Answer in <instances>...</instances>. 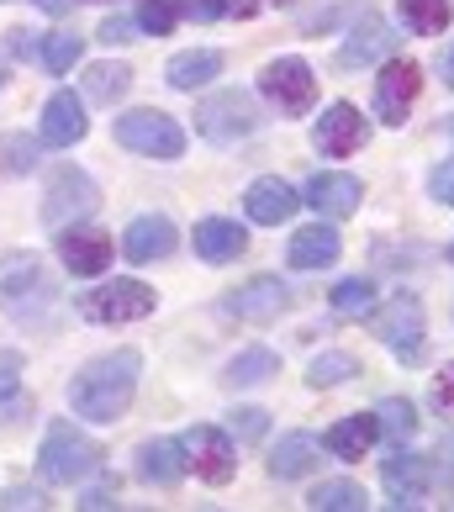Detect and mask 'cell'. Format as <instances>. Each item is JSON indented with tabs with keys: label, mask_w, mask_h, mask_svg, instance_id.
<instances>
[{
	"label": "cell",
	"mask_w": 454,
	"mask_h": 512,
	"mask_svg": "<svg viewBox=\"0 0 454 512\" xmlns=\"http://www.w3.org/2000/svg\"><path fill=\"white\" fill-rule=\"evenodd\" d=\"M138 370H143L138 349H117V354L90 359L69 386V407L80 417H90V423H111V417L127 412L132 391H138Z\"/></svg>",
	"instance_id": "obj_1"
},
{
	"label": "cell",
	"mask_w": 454,
	"mask_h": 512,
	"mask_svg": "<svg viewBox=\"0 0 454 512\" xmlns=\"http://www.w3.org/2000/svg\"><path fill=\"white\" fill-rule=\"evenodd\" d=\"M0 307L27 328H48L59 317V286H53V275L43 270L37 254H11L0 264Z\"/></svg>",
	"instance_id": "obj_2"
},
{
	"label": "cell",
	"mask_w": 454,
	"mask_h": 512,
	"mask_svg": "<svg viewBox=\"0 0 454 512\" xmlns=\"http://www.w3.org/2000/svg\"><path fill=\"white\" fill-rule=\"evenodd\" d=\"M101 444L90 439V433L69 428V423H53L43 449H37V470H43V481L53 486H69V481H85L90 470H101Z\"/></svg>",
	"instance_id": "obj_3"
},
{
	"label": "cell",
	"mask_w": 454,
	"mask_h": 512,
	"mask_svg": "<svg viewBox=\"0 0 454 512\" xmlns=\"http://www.w3.org/2000/svg\"><path fill=\"white\" fill-rule=\"evenodd\" d=\"M259 127V111H254V96H243V90H222V96H206L196 106V132L212 143H243L254 138Z\"/></svg>",
	"instance_id": "obj_4"
},
{
	"label": "cell",
	"mask_w": 454,
	"mask_h": 512,
	"mask_svg": "<svg viewBox=\"0 0 454 512\" xmlns=\"http://www.w3.org/2000/svg\"><path fill=\"white\" fill-rule=\"evenodd\" d=\"M117 143L132 148V154H148V159H180L185 154V132L164 111H127L117 122Z\"/></svg>",
	"instance_id": "obj_5"
},
{
	"label": "cell",
	"mask_w": 454,
	"mask_h": 512,
	"mask_svg": "<svg viewBox=\"0 0 454 512\" xmlns=\"http://www.w3.org/2000/svg\"><path fill=\"white\" fill-rule=\"evenodd\" d=\"M370 328H375V338H381L396 359H418V354H423V333H428V328H423V301L407 296V291L391 296L386 307L375 312Z\"/></svg>",
	"instance_id": "obj_6"
},
{
	"label": "cell",
	"mask_w": 454,
	"mask_h": 512,
	"mask_svg": "<svg viewBox=\"0 0 454 512\" xmlns=\"http://www.w3.org/2000/svg\"><path fill=\"white\" fill-rule=\"evenodd\" d=\"M101 206V191H96V180L85 175V169H59V175L48 180V191H43V222L48 227H64L74 217H90Z\"/></svg>",
	"instance_id": "obj_7"
},
{
	"label": "cell",
	"mask_w": 454,
	"mask_h": 512,
	"mask_svg": "<svg viewBox=\"0 0 454 512\" xmlns=\"http://www.w3.org/2000/svg\"><path fill=\"white\" fill-rule=\"evenodd\" d=\"M259 90H264V96H270L280 111H291V117H301V111L317 101V80H312V69L301 64V59H275V64H264Z\"/></svg>",
	"instance_id": "obj_8"
},
{
	"label": "cell",
	"mask_w": 454,
	"mask_h": 512,
	"mask_svg": "<svg viewBox=\"0 0 454 512\" xmlns=\"http://www.w3.org/2000/svg\"><path fill=\"white\" fill-rule=\"evenodd\" d=\"M418 90H423V69L412 59H391L381 69V80H375V111H381V122L402 127L412 101H418Z\"/></svg>",
	"instance_id": "obj_9"
},
{
	"label": "cell",
	"mask_w": 454,
	"mask_h": 512,
	"mask_svg": "<svg viewBox=\"0 0 454 512\" xmlns=\"http://www.w3.org/2000/svg\"><path fill=\"white\" fill-rule=\"evenodd\" d=\"M185 460H191V470L201 481H212V486H227L233 481V465H238L233 460V439H227L222 428H212V423L185 433Z\"/></svg>",
	"instance_id": "obj_10"
},
{
	"label": "cell",
	"mask_w": 454,
	"mask_h": 512,
	"mask_svg": "<svg viewBox=\"0 0 454 512\" xmlns=\"http://www.w3.org/2000/svg\"><path fill=\"white\" fill-rule=\"evenodd\" d=\"M85 312L96 322H138V317L154 312V291H148L143 280H111V286L90 291Z\"/></svg>",
	"instance_id": "obj_11"
},
{
	"label": "cell",
	"mask_w": 454,
	"mask_h": 512,
	"mask_svg": "<svg viewBox=\"0 0 454 512\" xmlns=\"http://www.w3.org/2000/svg\"><path fill=\"white\" fill-rule=\"evenodd\" d=\"M312 143H317V154H328V159H349L359 143H365V117L349 106V101H338L323 111V122L312 127Z\"/></svg>",
	"instance_id": "obj_12"
},
{
	"label": "cell",
	"mask_w": 454,
	"mask_h": 512,
	"mask_svg": "<svg viewBox=\"0 0 454 512\" xmlns=\"http://www.w3.org/2000/svg\"><path fill=\"white\" fill-rule=\"evenodd\" d=\"M233 317H243V322H270V317H280L291 307V286L286 280H275V275H259V280H249L243 291H233L222 301Z\"/></svg>",
	"instance_id": "obj_13"
},
{
	"label": "cell",
	"mask_w": 454,
	"mask_h": 512,
	"mask_svg": "<svg viewBox=\"0 0 454 512\" xmlns=\"http://www.w3.org/2000/svg\"><path fill=\"white\" fill-rule=\"evenodd\" d=\"M381 481H386V497L396 507H418L423 491H428V465L418 460V454H407L402 444H396V454L381 465Z\"/></svg>",
	"instance_id": "obj_14"
},
{
	"label": "cell",
	"mask_w": 454,
	"mask_h": 512,
	"mask_svg": "<svg viewBox=\"0 0 454 512\" xmlns=\"http://www.w3.org/2000/svg\"><path fill=\"white\" fill-rule=\"evenodd\" d=\"M59 259L69 275H101L111 264V238L106 233H90V227H69L59 238Z\"/></svg>",
	"instance_id": "obj_15"
},
{
	"label": "cell",
	"mask_w": 454,
	"mask_h": 512,
	"mask_svg": "<svg viewBox=\"0 0 454 512\" xmlns=\"http://www.w3.org/2000/svg\"><path fill=\"white\" fill-rule=\"evenodd\" d=\"M48 148H69V143H80L85 138V106L80 96H69V90H59L48 106H43V132H37Z\"/></svg>",
	"instance_id": "obj_16"
},
{
	"label": "cell",
	"mask_w": 454,
	"mask_h": 512,
	"mask_svg": "<svg viewBox=\"0 0 454 512\" xmlns=\"http://www.w3.org/2000/svg\"><path fill=\"white\" fill-rule=\"evenodd\" d=\"M169 249H175V222H169V217H138L127 227V238H122V254L132 264H154Z\"/></svg>",
	"instance_id": "obj_17"
},
{
	"label": "cell",
	"mask_w": 454,
	"mask_h": 512,
	"mask_svg": "<svg viewBox=\"0 0 454 512\" xmlns=\"http://www.w3.org/2000/svg\"><path fill=\"white\" fill-rule=\"evenodd\" d=\"M185 470H191V460H185V444H175V439H154L138 449V476L154 486H180Z\"/></svg>",
	"instance_id": "obj_18"
},
{
	"label": "cell",
	"mask_w": 454,
	"mask_h": 512,
	"mask_svg": "<svg viewBox=\"0 0 454 512\" xmlns=\"http://www.w3.org/2000/svg\"><path fill=\"white\" fill-rule=\"evenodd\" d=\"M243 249H249V233H243L238 222H227V217H206L196 227V254L206 264H227V259H238Z\"/></svg>",
	"instance_id": "obj_19"
},
{
	"label": "cell",
	"mask_w": 454,
	"mask_h": 512,
	"mask_svg": "<svg viewBox=\"0 0 454 512\" xmlns=\"http://www.w3.org/2000/svg\"><path fill=\"white\" fill-rule=\"evenodd\" d=\"M381 439V428H375V412H359V417H344V423H333L323 433V449L338 454V460H365V449Z\"/></svg>",
	"instance_id": "obj_20"
},
{
	"label": "cell",
	"mask_w": 454,
	"mask_h": 512,
	"mask_svg": "<svg viewBox=\"0 0 454 512\" xmlns=\"http://www.w3.org/2000/svg\"><path fill=\"white\" fill-rule=\"evenodd\" d=\"M317 460H323V449H317L312 433H291V439H280L275 454H270V476L275 481H301L317 470Z\"/></svg>",
	"instance_id": "obj_21"
},
{
	"label": "cell",
	"mask_w": 454,
	"mask_h": 512,
	"mask_svg": "<svg viewBox=\"0 0 454 512\" xmlns=\"http://www.w3.org/2000/svg\"><path fill=\"white\" fill-rule=\"evenodd\" d=\"M243 206H249V217L254 222H264V227H275V222H286L291 212H296V191L286 180H254L249 185V196H243Z\"/></svg>",
	"instance_id": "obj_22"
},
{
	"label": "cell",
	"mask_w": 454,
	"mask_h": 512,
	"mask_svg": "<svg viewBox=\"0 0 454 512\" xmlns=\"http://www.w3.org/2000/svg\"><path fill=\"white\" fill-rule=\"evenodd\" d=\"M338 249H344V243H338L333 227L312 222V227H301V233L291 238V264H296V270H323V264L338 259Z\"/></svg>",
	"instance_id": "obj_23"
},
{
	"label": "cell",
	"mask_w": 454,
	"mask_h": 512,
	"mask_svg": "<svg viewBox=\"0 0 454 512\" xmlns=\"http://www.w3.org/2000/svg\"><path fill=\"white\" fill-rule=\"evenodd\" d=\"M359 180L354 175H312L307 185V201L317 206V212H328V217H349L354 206H359Z\"/></svg>",
	"instance_id": "obj_24"
},
{
	"label": "cell",
	"mask_w": 454,
	"mask_h": 512,
	"mask_svg": "<svg viewBox=\"0 0 454 512\" xmlns=\"http://www.w3.org/2000/svg\"><path fill=\"white\" fill-rule=\"evenodd\" d=\"M222 74V53L212 48H196V53H175L169 59V85L175 90H196V85H212Z\"/></svg>",
	"instance_id": "obj_25"
},
{
	"label": "cell",
	"mask_w": 454,
	"mask_h": 512,
	"mask_svg": "<svg viewBox=\"0 0 454 512\" xmlns=\"http://www.w3.org/2000/svg\"><path fill=\"white\" fill-rule=\"evenodd\" d=\"M391 27L381 22V16H365V22L354 27V37L344 43V64H370V59H381V53H391Z\"/></svg>",
	"instance_id": "obj_26"
},
{
	"label": "cell",
	"mask_w": 454,
	"mask_h": 512,
	"mask_svg": "<svg viewBox=\"0 0 454 512\" xmlns=\"http://www.w3.org/2000/svg\"><path fill=\"white\" fill-rule=\"evenodd\" d=\"M127 85H132V69H127V64H96V69L85 74V96L96 101V106L122 101V96H127Z\"/></svg>",
	"instance_id": "obj_27"
},
{
	"label": "cell",
	"mask_w": 454,
	"mask_h": 512,
	"mask_svg": "<svg viewBox=\"0 0 454 512\" xmlns=\"http://www.w3.org/2000/svg\"><path fill=\"white\" fill-rule=\"evenodd\" d=\"M375 428H381V439L407 444L412 428H418V412H412V402H402V396H386V402L375 407Z\"/></svg>",
	"instance_id": "obj_28"
},
{
	"label": "cell",
	"mask_w": 454,
	"mask_h": 512,
	"mask_svg": "<svg viewBox=\"0 0 454 512\" xmlns=\"http://www.w3.org/2000/svg\"><path fill=\"white\" fill-rule=\"evenodd\" d=\"M307 507L312 512H359V507H365V491H359L354 481H323L307 497Z\"/></svg>",
	"instance_id": "obj_29"
},
{
	"label": "cell",
	"mask_w": 454,
	"mask_h": 512,
	"mask_svg": "<svg viewBox=\"0 0 454 512\" xmlns=\"http://www.w3.org/2000/svg\"><path fill=\"white\" fill-rule=\"evenodd\" d=\"M275 370H280V359L270 349H243L233 365H227V381L233 386H259V381H270Z\"/></svg>",
	"instance_id": "obj_30"
},
{
	"label": "cell",
	"mask_w": 454,
	"mask_h": 512,
	"mask_svg": "<svg viewBox=\"0 0 454 512\" xmlns=\"http://www.w3.org/2000/svg\"><path fill=\"white\" fill-rule=\"evenodd\" d=\"M37 143H43V138L6 132V138H0V169H6V175H32V169H37Z\"/></svg>",
	"instance_id": "obj_31"
},
{
	"label": "cell",
	"mask_w": 454,
	"mask_h": 512,
	"mask_svg": "<svg viewBox=\"0 0 454 512\" xmlns=\"http://www.w3.org/2000/svg\"><path fill=\"white\" fill-rule=\"evenodd\" d=\"M402 16H407L412 32L439 37V32L449 27V0H402Z\"/></svg>",
	"instance_id": "obj_32"
},
{
	"label": "cell",
	"mask_w": 454,
	"mask_h": 512,
	"mask_svg": "<svg viewBox=\"0 0 454 512\" xmlns=\"http://www.w3.org/2000/svg\"><path fill=\"white\" fill-rule=\"evenodd\" d=\"M37 53H43V64H48L53 74H69L74 64H80V53H85V37H74V32H48Z\"/></svg>",
	"instance_id": "obj_33"
},
{
	"label": "cell",
	"mask_w": 454,
	"mask_h": 512,
	"mask_svg": "<svg viewBox=\"0 0 454 512\" xmlns=\"http://www.w3.org/2000/svg\"><path fill=\"white\" fill-rule=\"evenodd\" d=\"M349 375H359V359L354 354H317L312 359V370H307V381L317 386V391H323V386H344L349 381Z\"/></svg>",
	"instance_id": "obj_34"
},
{
	"label": "cell",
	"mask_w": 454,
	"mask_h": 512,
	"mask_svg": "<svg viewBox=\"0 0 454 512\" xmlns=\"http://www.w3.org/2000/svg\"><path fill=\"white\" fill-rule=\"evenodd\" d=\"M333 312L338 317H370L375 312V286H370V280H338Z\"/></svg>",
	"instance_id": "obj_35"
},
{
	"label": "cell",
	"mask_w": 454,
	"mask_h": 512,
	"mask_svg": "<svg viewBox=\"0 0 454 512\" xmlns=\"http://www.w3.org/2000/svg\"><path fill=\"white\" fill-rule=\"evenodd\" d=\"M191 22H217V16H254V0H180Z\"/></svg>",
	"instance_id": "obj_36"
},
{
	"label": "cell",
	"mask_w": 454,
	"mask_h": 512,
	"mask_svg": "<svg viewBox=\"0 0 454 512\" xmlns=\"http://www.w3.org/2000/svg\"><path fill=\"white\" fill-rule=\"evenodd\" d=\"M175 16H180V6H175V0H143V11H138V27H143V32H154V37H164L169 27H175Z\"/></svg>",
	"instance_id": "obj_37"
},
{
	"label": "cell",
	"mask_w": 454,
	"mask_h": 512,
	"mask_svg": "<svg viewBox=\"0 0 454 512\" xmlns=\"http://www.w3.org/2000/svg\"><path fill=\"white\" fill-rule=\"evenodd\" d=\"M16 391H22V354L0 349V402H11Z\"/></svg>",
	"instance_id": "obj_38"
},
{
	"label": "cell",
	"mask_w": 454,
	"mask_h": 512,
	"mask_svg": "<svg viewBox=\"0 0 454 512\" xmlns=\"http://www.w3.org/2000/svg\"><path fill=\"white\" fill-rule=\"evenodd\" d=\"M264 428H270V412H259V407H238L233 412V433H238V439H264Z\"/></svg>",
	"instance_id": "obj_39"
},
{
	"label": "cell",
	"mask_w": 454,
	"mask_h": 512,
	"mask_svg": "<svg viewBox=\"0 0 454 512\" xmlns=\"http://www.w3.org/2000/svg\"><path fill=\"white\" fill-rule=\"evenodd\" d=\"M428 191H433V201H444V206H454V159H444L439 169L428 175Z\"/></svg>",
	"instance_id": "obj_40"
},
{
	"label": "cell",
	"mask_w": 454,
	"mask_h": 512,
	"mask_svg": "<svg viewBox=\"0 0 454 512\" xmlns=\"http://www.w3.org/2000/svg\"><path fill=\"white\" fill-rule=\"evenodd\" d=\"M0 507L16 512V507H48V502H43V491H32V486H6L0 491Z\"/></svg>",
	"instance_id": "obj_41"
},
{
	"label": "cell",
	"mask_w": 454,
	"mask_h": 512,
	"mask_svg": "<svg viewBox=\"0 0 454 512\" xmlns=\"http://www.w3.org/2000/svg\"><path fill=\"white\" fill-rule=\"evenodd\" d=\"M111 497H117V481H101V486H90L85 497H80V507L96 512V507H111Z\"/></svg>",
	"instance_id": "obj_42"
},
{
	"label": "cell",
	"mask_w": 454,
	"mask_h": 512,
	"mask_svg": "<svg viewBox=\"0 0 454 512\" xmlns=\"http://www.w3.org/2000/svg\"><path fill=\"white\" fill-rule=\"evenodd\" d=\"M132 32H138L132 22H122V16H111V22L101 27V43H132Z\"/></svg>",
	"instance_id": "obj_43"
},
{
	"label": "cell",
	"mask_w": 454,
	"mask_h": 512,
	"mask_svg": "<svg viewBox=\"0 0 454 512\" xmlns=\"http://www.w3.org/2000/svg\"><path fill=\"white\" fill-rule=\"evenodd\" d=\"M6 37H11V43H6V48L16 53V59H27V53H32V48H43V43H37V32H27V27H16V32H6Z\"/></svg>",
	"instance_id": "obj_44"
},
{
	"label": "cell",
	"mask_w": 454,
	"mask_h": 512,
	"mask_svg": "<svg viewBox=\"0 0 454 512\" xmlns=\"http://www.w3.org/2000/svg\"><path fill=\"white\" fill-rule=\"evenodd\" d=\"M439 481H444V486H454V433H449L444 449H439Z\"/></svg>",
	"instance_id": "obj_45"
},
{
	"label": "cell",
	"mask_w": 454,
	"mask_h": 512,
	"mask_svg": "<svg viewBox=\"0 0 454 512\" xmlns=\"http://www.w3.org/2000/svg\"><path fill=\"white\" fill-rule=\"evenodd\" d=\"M439 407H449V412H454V365L439 375Z\"/></svg>",
	"instance_id": "obj_46"
},
{
	"label": "cell",
	"mask_w": 454,
	"mask_h": 512,
	"mask_svg": "<svg viewBox=\"0 0 454 512\" xmlns=\"http://www.w3.org/2000/svg\"><path fill=\"white\" fill-rule=\"evenodd\" d=\"M439 74H444V85H454V43L439 53Z\"/></svg>",
	"instance_id": "obj_47"
},
{
	"label": "cell",
	"mask_w": 454,
	"mask_h": 512,
	"mask_svg": "<svg viewBox=\"0 0 454 512\" xmlns=\"http://www.w3.org/2000/svg\"><path fill=\"white\" fill-rule=\"evenodd\" d=\"M37 6H43L48 16H59V11H69V0H37Z\"/></svg>",
	"instance_id": "obj_48"
},
{
	"label": "cell",
	"mask_w": 454,
	"mask_h": 512,
	"mask_svg": "<svg viewBox=\"0 0 454 512\" xmlns=\"http://www.w3.org/2000/svg\"><path fill=\"white\" fill-rule=\"evenodd\" d=\"M449 259H454V243H449Z\"/></svg>",
	"instance_id": "obj_49"
},
{
	"label": "cell",
	"mask_w": 454,
	"mask_h": 512,
	"mask_svg": "<svg viewBox=\"0 0 454 512\" xmlns=\"http://www.w3.org/2000/svg\"><path fill=\"white\" fill-rule=\"evenodd\" d=\"M449 132H454V117H449Z\"/></svg>",
	"instance_id": "obj_50"
},
{
	"label": "cell",
	"mask_w": 454,
	"mask_h": 512,
	"mask_svg": "<svg viewBox=\"0 0 454 512\" xmlns=\"http://www.w3.org/2000/svg\"><path fill=\"white\" fill-rule=\"evenodd\" d=\"M0 80H6V69H0Z\"/></svg>",
	"instance_id": "obj_51"
}]
</instances>
